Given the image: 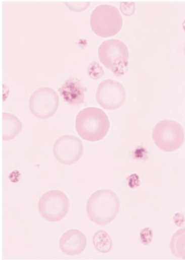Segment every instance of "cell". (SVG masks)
<instances>
[{
	"instance_id": "cell-1",
	"label": "cell",
	"mask_w": 185,
	"mask_h": 260,
	"mask_svg": "<svg viewBox=\"0 0 185 260\" xmlns=\"http://www.w3.org/2000/svg\"><path fill=\"white\" fill-rule=\"evenodd\" d=\"M120 205L119 198L114 191L102 189L90 196L87 203L86 210L92 222L106 226L116 218Z\"/></svg>"
},
{
	"instance_id": "cell-2",
	"label": "cell",
	"mask_w": 185,
	"mask_h": 260,
	"mask_svg": "<svg viewBox=\"0 0 185 260\" xmlns=\"http://www.w3.org/2000/svg\"><path fill=\"white\" fill-rule=\"evenodd\" d=\"M75 127L82 139L95 142L106 137L110 129V122L104 111L89 107L78 113L76 118Z\"/></svg>"
},
{
	"instance_id": "cell-3",
	"label": "cell",
	"mask_w": 185,
	"mask_h": 260,
	"mask_svg": "<svg viewBox=\"0 0 185 260\" xmlns=\"http://www.w3.org/2000/svg\"><path fill=\"white\" fill-rule=\"evenodd\" d=\"M98 54L101 63L115 75L120 76L127 72L129 52L127 46L121 41L111 39L103 42L99 47Z\"/></svg>"
},
{
	"instance_id": "cell-4",
	"label": "cell",
	"mask_w": 185,
	"mask_h": 260,
	"mask_svg": "<svg viewBox=\"0 0 185 260\" xmlns=\"http://www.w3.org/2000/svg\"><path fill=\"white\" fill-rule=\"evenodd\" d=\"M90 26L98 36L107 38L117 35L122 26V18L118 9L112 6L101 5L92 12Z\"/></svg>"
},
{
	"instance_id": "cell-5",
	"label": "cell",
	"mask_w": 185,
	"mask_h": 260,
	"mask_svg": "<svg viewBox=\"0 0 185 260\" xmlns=\"http://www.w3.org/2000/svg\"><path fill=\"white\" fill-rule=\"evenodd\" d=\"M153 139L156 145L162 151L174 152L182 146L184 132L181 125L173 120H162L154 128Z\"/></svg>"
},
{
	"instance_id": "cell-6",
	"label": "cell",
	"mask_w": 185,
	"mask_h": 260,
	"mask_svg": "<svg viewBox=\"0 0 185 260\" xmlns=\"http://www.w3.org/2000/svg\"><path fill=\"white\" fill-rule=\"evenodd\" d=\"M39 214L50 222L64 219L69 211V200L61 190H50L40 197L38 204Z\"/></svg>"
},
{
	"instance_id": "cell-7",
	"label": "cell",
	"mask_w": 185,
	"mask_h": 260,
	"mask_svg": "<svg viewBox=\"0 0 185 260\" xmlns=\"http://www.w3.org/2000/svg\"><path fill=\"white\" fill-rule=\"evenodd\" d=\"M59 105V97L53 89L42 87L31 95L29 106L30 112L37 118L48 119L57 112Z\"/></svg>"
},
{
	"instance_id": "cell-8",
	"label": "cell",
	"mask_w": 185,
	"mask_h": 260,
	"mask_svg": "<svg viewBox=\"0 0 185 260\" xmlns=\"http://www.w3.org/2000/svg\"><path fill=\"white\" fill-rule=\"evenodd\" d=\"M84 152V147L80 139L71 135L60 137L55 143L53 154L61 164L72 165L79 161Z\"/></svg>"
},
{
	"instance_id": "cell-9",
	"label": "cell",
	"mask_w": 185,
	"mask_h": 260,
	"mask_svg": "<svg viewBox=\"0 0 185 260\" xmlns=\"http://www.w3.org/2000/svg\"><path fill=\"white\" fill-rule=\"evenodd\" d=\"M98 103L107 110H116L126 101V91L121 83L112 79L101 82L97 89Z\"/></svg>"
},
{
	"instance_id": "cell-10",
	"label": "cell",
	"mask_w": 185,
	"mask_h": 260,
	"mask_svg": "<svg viewBox=\"0 0 185 260\" xmlns=\"http://www.w3.org/2000/svg\"><path fill=\"white\" fill-rule=\"evenodd\" d=\"M87 238L83 232L71 229L61 236L59 247L63 253L70 256L77 255L86 249Z\"/></svg>"
},
{
	"instance_id": "cell-11",
	"label": "cell",
	"mask_w": 185,
	"mask_h": 260,
	"mask_svg": "<svg viewBox=\"0 0 185 260\" xmlns=\"http://www.w3.org/2000/svg\"><path fill=\"white\" fill-rule=\"evenodd\" d=\"M86 90L79 79L70 77L58 91L66 103L72 106H79L84 103Z\"/></svg>"
},
{
	"instance_id": "cell-12",
	"label": "cell",
	"mask_w": 185,
	"mask_h": 260,
	"mask_svg": "<svg viewBox=\"0 0 185 260\" xmlns=\"http://www.w3.org/2000/svg\"><path fill=\"white\" fill-rule=\"evenodd\" d=\"M21 121L15 115L3 113V141H9L14 139L23 129Z\"/></svg>"
},
{
	"instance_id": "cell-13",
	"label": "cell",
	"mask_w": 185,
	"mask_h": 260,
	"mask_svg": "<svg viewBox=\"0 0 185 260\" xmlns=\"http://www.w3.org/2000/svg\"><path fill=\"white\" fill-rule=\"evenodd\" d=\"M92 243L95 248L101 253H108L112 248V239L109 234L104 230L98 231L94 234Z\"/></svg>"
},
{
	"instance_id": "cell-14",
	"label": "cell",
	"mask_w": 185,
	"mask_h": 260,
	"mask_svg": "<svg viewBox=\"0 0 185 260\" xmlns=\"http://www.w3.org/2000/svg\"><path fill=\"white\" fill-rule=\"evenodd\" d=\"M184 228L178 230L172 236L170 248L172 254L182 259H185L184 254Z\"/></svg>"
}]
</instances>
